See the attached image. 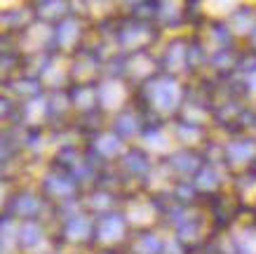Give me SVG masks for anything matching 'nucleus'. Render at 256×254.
Returning <instances> with one entry per match:
<instances>
[{
  "label": "nucleus",
  "mask_w": 256,
  "mask_h": 254,
  "mask_svg": "<svg viewBox=\"0 0 256 254\" xmlns=\"http://www.w3.org/2000/svg\"><path fill=\"white\" fill-rule=\"evenodd\" d=\"M36 12L45 22H62L68 17V0H42L36 5Z\"/></svg>",
  "instance_id": "1"
},
{
  "label": "nucleus",
  "mask_w": 256,
  "mask_h": 254,
  "mask_svg": "<svg viewBox=\"0 0 256 254\" xmlns=\"http://www.w3.org/2000/svg\"><path fill=\"white\" fill-rule=\"evenodd\" d=\"M0 22L8 24V26H22V24H26V17L22 15V10H10V12L0 15Z\"/></svg>",
  "instance_id": "2"
},
{
  "label": "nucleus",
  "mask_w": 256,
  "mask_h": 254,
  "mask_svg": "<svg viewBox=\"0 0 256 254\" xmlns=\"http://www.w3.org/2000/svg\"><path fill=\"white\" fill-rule=\"evenodd\" d=\"M33 3H36V5H38V3H42V0H33Z\"/></svg>",
  "instance_id": "3"
}]
</instances>
